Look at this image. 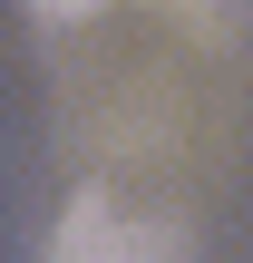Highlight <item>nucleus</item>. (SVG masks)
I'll list each match as a JSON object with an SVG mask.
<instances>
[{
    "label": "nucleus",
    "instance_id": "obj_1",
    "mask_svg": "<svg viewBox=\"0 0 253 263\" xmlns=\"http://www.w3.org/2000/svg\"><path fill=\"white\" fill-rule=\"evenodd\" d=\"M49 263H185V234L166 215H137L117 185H78L49 224Z\"/></svg>",
    "mask_w": 253,
    "mask_h": 263
},
{
    "label": "nucleus",
    "instance_id": "obj_3",
    "mask_svg": "<svg viewBox=\"0 0 253 263\" xmlns=\"http://www.w3.org/2000/svg\"><path fill=\"white\" fill-rule=\"evenodd\" d=\"M156 10H185V20H205V29H215V20H234V0H156Z\"/></svg>",
    "mask_w": 253,
    "mask_h": 263
},
{
    "label": "nucleus",
    "instance_id": "obj_2",
    "mask_svg": "<svg viewBox=\"0 0 253 263\" xmlns=\"http://www.w3.org/2000/svg\"><path fill=\"white\" fill-rule=\"evenodd\" d=\"M98 10H107V0H29V20H39V29H88Z\"/></svg>",
    "mask_w": 253,
    "mask_h": 263
}]
</instances>
